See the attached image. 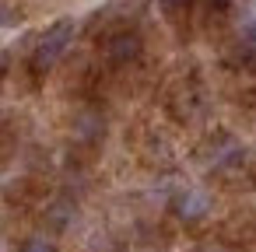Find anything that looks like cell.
I'll use <instances>...</instances> for the list:
<instances>
[{
    "label": "cell",
    "mask_w": 256,
    "mask_h": 252,
    "mask_svg": "<svg viewBox=\"0 0 256 252\" xmlns=\"http://www.w3.org/2000/svg\"><path fill=\"white\" fill-rule=\"evenodd\" d=\"M0 25H18V11L11 7V4H4V0H0Z\"/></svg>",
    "instance_id": "5"
},
{
    "label": "cell",
    "mask_w": 256,
    "mask_h": 252,
    "mask_svg": "<svg viewBox=\"0 0 256 252\" xmlns=\"http://www.w3.org/2000/svg\"><path fill=\"white\" fill-rule=\"evenodd\" d=\"M193 252H232V249H224V245H200V249H193Z\"/></svg>",
    "instance_id": "7"
},
{
    "label": "cell",
    "mask_w": 256,
    "mask_h": 252,
    "mask_svg": "<svg viewBox=\"0 0 256 252\" xmlns=\"http://www.w3.org/2000/svg\"><path fill=\"white\" fill-rule=\"evenodd\" d=\"M18 252H56V245H53V238H46V235H32V238L22 242Z\"/></svg>",
    "instance_id": "4"
},
{
    "label": "cell",
    "mask_w": 256,
    "mask_h": 252,
    "mask_svg": "<svg viewBox=\"0 0 256 252\" xmlns=\"http://www.w3.org/2000/svg\"><path fill=\"white\" fill-rule=\"evenodd\" d=\"M140 49H144V42H140L137 32H116V35H109V42H106V56H109V63H116V67L134 63V60L140 56Z\"/></svg>",
    "instance_id": "3"
},
{
    "label": "cell",
    "mask_w": 256,
    "mask_h": 252,
    "mask_svg": "<svg viewBox=\"0 0 256 252\" xmlns=\"http://www.w3.org/2000/svg\"><path fill=\"white\" fill-rule=\"evenodd\" d=\"M0 74H4V60H0Z\"/></svg>",
    "instance_id": "9"
},
{
    "label": "cell",
    "mask_w": 256,
    "mask_h": 252,
    "mask_svg": "<svg viewBox=\"0 0 256 252\" xmlns=\"http://www.w3.org/2000/svg\"><path fill=\"white\" fill-rule=\"evenodd\" d=\"M210 207H214V200H210V193H207V189H182V193L176 196V203H172L176 217H179V221H186V224L204 221V217L210 214Z\"/></svg>",
    "instance_id": "2"
},
{
    "label": "cell",
    "mask_w": 256,
    "mask_h": 252,
    "mask_svg": "<svg viewBox=\"0 0 256 252\" xmlns=\"http://www.w3.org/2000/svg\"><path fill=\"white\" fill-rule=\"evenodd\" d=\"M158 4H162L165 11H176V7H182V4H186V0H158Z\"/></svg>",
    "instance_id": "6"
},
{
    "label": "cell",
    "mask_w": 256,
    "mask_h": 252,
    "mask_svg": "<svg viewBox=\"0 0 256 252\" xmlns=\"http://www.w3.org/2000/svg\"><path fill=\"white\" fill-rule=\"evenodd\" d=\"M70 42H74V21H56L39 42H36V53H32V67L42 74V70H50L67 49H70Z\"/></svg>",
    "instance_id": "1"
},
{
    "label": "cell",
    "mask_w": 256,
    "mask_h": 252,
    "mask_svg": "<svg viewBox=\"0 0 256 252\" xmlns=\"http://www.w3.org/2000/svg\"><path fill=\"white\" fill-rule=\"evenodd\" d=\"M210 4H214V7H224V4H232V0H210Z\"/></svg>",
    "instance_id": "8"
}]
</instances>
